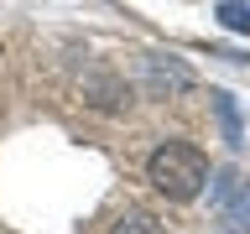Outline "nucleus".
I'll return each mask as SVG.
<instances>
[{
	"mask_svg": "<svg viewBox=\"0 0 250 234\" xmlns=\"http://www.w3.org/2000/svg\"><path fill=\"white\" fill-rule=\"evenodd\" d=\"M146 182H151L167 203H193L203 187H208V161H203L198 146L167 140V146H156L151 161H146Z\"/></svg>",
	"mask_w": 250,
	"mask_h": 234,
	"instance_id": "f257e3e1",
	"label": "nucleus"
},
{
	"mask_svg": "<svg viewBox=\"0 0 250 234\" xmlns=\"http://www.w3.org/2000/svg\"><path fill=\"white\" fill-rule=\"evenodd\" d=\"M208 203H214L219 224H229V229H250V177L245 172H214V187H208Z\"/></svg>",
	"mask_w": 250,
	"mask_h": 234,
	"instance_id": "f03ea898",
	"label": "nucleus"
},
{
	"mask_svg": "<svg viewBox=\"0 0 250 234\" xmlns=\"http://www.w3.org/2000/svg\"><path fill=\"white\" fill-rule=\"evenodd\" d=\"M208 99H214V115H219V125H224V140H229L234 151H240V146H245V130H240V104H234V94L214 89Z\"/></svg>",
	"mask_w": 250,
	"mask_h": 234,
	"instance_id": "7ed1b4c3",
	"label": "nucleus"
},
{
	"mask_svg": "<svg viewBox=\"0 0 250 234\" xmlns=\"http://www.w3.org/2000/svg\"><path fill=\"white\" fill-rule=\"evenodd\" d=\"M219 26L250 31V5H245V0H219Z\"/></svg>",
	"mask_w": 250,
	"mask_h": 234,
	"instance_id": "20e7f679",
	"label": "nucleus"
},
{
	"mask_svg": "<svg viewBox=\"0 0 250 234\" xmlns=\"http://www.w3.org/2000/svg\"><path fill=\"white\" fill-rule=\"evenodd\" d=\"M109 234H167V229H162V224H156L151 214H125V218H120V224H115Z\"/></svg>",
	"mask_w": 250,
	"mask_h": 234,
	"instance_id": "39448f33",
	"label": "nucleus"
}]
</instances>
